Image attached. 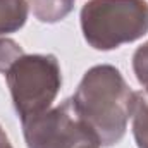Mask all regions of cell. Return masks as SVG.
<instances>
[{"mask_svg":"<svg viewBox=\"0 0 148 148\" xmlns=\"http://www.w3.org/2000/svg\"><path fill=\"white\" fill-rule=\"evenodd\" d=\"M71 100L98 147L110 148L121 143L133 115L134 91L117 67L109 64L90 67Z\"/></svg>","mask_w":148,"mask_h":148,"instance_id":"obj_1","label":"cell"},{"mask_svg":"<svg viewBox=\"0 0 148 148\" xmlns=\"http://www.w3.org/2000/svg\"><path fill=\"white\" fill-rule=\"evenodd\" d=\"M86 43L98 52H110L148 33L147 0H88L79 14Z\"/></svg>","mask_w":148,"mask_h":148,"instance_id":"obj_2","label":"cell"},{"mask_svg":"<svg viewBox=\"0 0 148 148\" xmlns=\"http://www.w3.org/2000/svg\"><path fill=\"white\" fill-rule=\"evenodd\" d=\"M21 122L48 110L62 86V73L53 53H24L3 74Z\"/></svg>","mask_w":148,"mask_h":148,"instance_id":"obj_3","label":"cell"},{"mask_svg":"<svg viewBox=\"0 0 148 148\" xmlns=\"http://www.w3.org/2000/svg\"><path fill=\"white\" fill-rule=\"evenodd\" d=\"M23 134L28 148H79L95 143L90 131L79 121L73 100H64L59 107H50L35 117L23 121Z\"/></svg>","mask_w":148,"mask_h":148,"instance_id":"obj_4","label":"cell"},{"mask_svg":"<svg viewBox=\"0 0 148 148\" xmlns=\"http://www.w3.org/2000/svg\"><path fill=\"white\" fill-rule=\"evenodd\" d=\"M29 14L28 0H0V36L19 31Z\"/></svg>","mask_w":148,"mask_h":148,"instance_id":"obj_5","label":"cell"},{"mask_svg":"<svg viewBox=\"0 0 148 148\" xmlns=\"http://www.w3.org/2000/svg\"><path fill=\"white\" fill-rule=\"evenodd\" d=\"M29 10L43 24H55L66 19L74 9L76 0H28Z\"/></svg>","mask_w":148,"mask_h":148,"instance_id":"obj_6","label":"cell"},{"mask_svg":"<svg viewBox=\"0 0 148 148\" xmlns=\"http://www.w3.org/2000/svg\"><path fill=\"white\" fill-rule=\"evenodd\" d=\"M133 136L138 148H148V95L145 91H134L133 107Z\"/></svg>","mask_w":148,"mask_h":148,"instance_id":"obj_7","label":"cell"},{"mask_svg":"<svg viewBox=\"0 0 148 148\" xmlns=\"http://www.w3.org/2000/svg\"><path fill=\"white\" fill-rule=\"evenodd\" d=\"M24 55L23 47L12 38H0V74H5L9 67Z\"/></svg>","mask_w":148,"mask_h":148,"instance_id":"obj_8","label":"cell"},{"mask_svg":"<svg viewBox=\"0 0 148 148\" xmlns=\"http://www.w3.org/2000/svg\"><path fill=\"white\" fill-rule=\"evenodd\" d=\"M133 71L138 83L143 86V91L148 95V41L133 53Z\"/></svg>","mask_w":148,"mask_h":148,"instance_id":"obj_9","label":"cell"},{"mask_svg":"<svg viewBox=\"0 0 148 148\" xmlns=\"http://www.w3.org/2000/svg\"><path fill=\"white\" fill-rule=\"evenodd\" d=\"M0 148H12V145H10V141H9V138H7V134H5L2 126H0Z\"/></svg>","mask_w":148,"mask_h":148,"instance_id":"obj_10","label":"cell"},{"mask_svg":"<svg viewBox=\"0 0 148 148\" xmlns=\"http://www.w3.org/2000/svg\"><path fill=\"white\" fill-rule=\"evenodd\" d=\"M79 148H100L98 145H95V143H86V145H81Z\"/></svg>","mask_w":148,"mask_h":148,"instance_id":"obj_11","label":"cell"}]
</instances>
